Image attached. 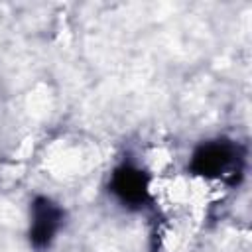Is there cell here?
Returning <instances> with one entry per match:
<instances>
[{
  "mask_svg": "<svg viewBox=\"0 0 252 252\" xmlns=\"http://www.w3.org/2000/svg\"><path fill=\"white\" fill-rule=\"evenodd\" d=\"M244 154L230 140H215L201 144L189 161V171L205 179H224L236 183L242 175Z\"/></svg>",
  "mask_w": 252,
  "mask_h": 252,
  "instance_id": "obj_1",
  "label": "cell"
},
{
  "mask_svg": "<svg viewBox=\"0 0 252 252\" xmlns=\"http://www.w3.org/2000/svg\"><path fill=\"white\" fill-rule=\"evenodd\" d=\"M30 244L35 250H45L51 246L55 234L59 232L65 213L49 197H35L30 207Z\"/></svg>",
  "mask_w": 252,
  "mask_h": 252,
  "instance_id": "obj_2",
  "label": "cell"
},
{
  "mask_svg": "<svg viewBox=\"0 0 252 252\" xmlns=\"http://www.w3.org/2000/svg\"><path fill=\"white\" fill-rule=\"evenodd\" d=\"M110 191L114 197L132 209H140L150 201L148 175L130 163H122L110 175Z\"/></svg>",
  "mask_w": 252,
  "mask_h": 252,
  "instance_id": "obj_3",
  "label": "cell"
}]
</instances>
